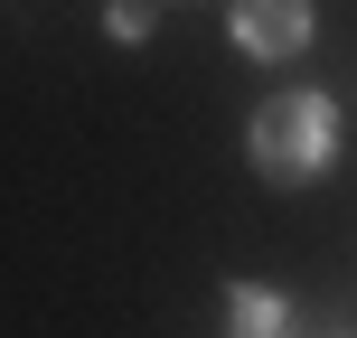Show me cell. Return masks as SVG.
<instances>
[{
    "label": "cell",
    "mask_w": 357,
    "mask_h": 338,
    "mask_svg": "<svg viewBox=\"0 0 357 338\" xmlns=\"http://www.w3.org/2000/svg\"><path fill=\"white\" fill-rule=\"evenodd\" d=\"M339 141H348V123H339V104H329L320 85H282L273 104H254V123H245V160H254L264 188L329 178L339 169Z\"/></svg>",
    "instance_id": "cell-1"
},
{
    "label": "cell",
    "mask_w": 357,
    "mask_h": 338,
    "mask_svg": "<svg viewBox=\"0 0 357 338\" xmlns=\"http://www.w3.org/2000/svg\"><path fill=\"white\" fill-rule=\"evenodd\" d=\"M226 338H301V310L273 282H226Z\"/></svg>",
    "instance_id": "cell-3"
},
{
    "label": "cell",
    "mask_w": 357,
    "mask_h": 338,
    "mask_svg": "<svg viewBox=\"0 0 357 338\" xmlns=\"http://www.w3.org/2000/svg\"><path fill=\"white\" fill-rule=\"evenodd\" d=\"M151 19H160V0H104V38H113V47H142Z\"/></svg>",
    "instance_id": "cell-4"
},
{
    "label": "cell",
    "mask_w": 357,
    "mask_h": 338,
    "mask_svg": "<svg viewBox=\"0 0 357 338\" xmlns=\"http://www.w3.org/2000/svg\"><path fill=\"white\" fill-rule=\"evenodd\" d=\"M310 0H226V38L254 56V66H291V56H310Z\"/></svg>",
    "instance_id": "cell-2"
}]
</instances>
